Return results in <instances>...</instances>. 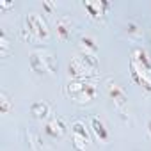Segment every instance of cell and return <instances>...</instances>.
Wrapping results in <instances>:
<instances>
[{"label": "cell", "mask_w": 151, "mask_h": 151, "mask_svg": "<svg viewBox=\"0 0 151 151\" xmlns=\"http://www.w3.org/2000/svg\"><path fill=\"white\" fill-rule=\"evenodd\" d=\"M13 2H0V7H11Z\"/></svg>", "instance_id": "obj_18"}, {"label": "cell", "mask_w": 151, "mask_h": 151, "mask_svg": "<svg viewBox=\"0 0 151 151\" xmlns=\"http://www.w3.org/2000/svg\"><path fill=\"white\" fill-rule=\"evenodd\" d=\"M43 9L46 13H53L55 11V4L53 2H48V0H43Z\"/></svg>", "instance_id": "obj_17"}, {"label": "cell", "mask_w": 151, "mask_h": 151, "mask_svg": "<svg viewBox=\"0 0 151 151\" xmlns=\"http://www.w3.org/2000/svg\"><path fill=\"white\" fill-rule=\"evenodd\" d=\"M130 75L132 78L147 93H151V60L142 48H133L130 55Z\"/></svg>", "instance_id": "obj_1"}, {"label": "cell", "mask_w": 151, "mask_h": 151, "mask_svg": "<svg viewBox=\"0 0 151 151\" xmlns=\"http://www.w3.org/2000/svg\"><path fill=\"white\" fill-rule=\"evenodd\" d=\"M73 29H75V22L71 20V16L60 14L55 20V32H57V37L60 41H68L73 34Z\"/></svg>", "instance_id": "obj_8"}, {"label": "cell", "mask_w": 151, "mask_h": 151, "mask_svg": "<svg viewBox=\"0 0 151 151\" xmlns=\"http://www.w3.org/2000/svg\"><path fill=\"white\" fill-rule=\"evenodd\" d=\"M89 123H91V130L94 132V135H96L101 142H105V140L109 139V130H107L105 123H103L100 117H96V116H91V117H89Z\"/></svg>", "instance_id": "obj_12"}, {"label": "cell", "mask_w": 151, "mask_h": 151, "mask_svg": "<svg viewBox=\"0 0 151 151\" xmlns=\"http://www.w3.org/2000/svg\"><path fill=\"white\" fill-rule=\"evenodd\" d=\"M30 112H32L34 117L43 119V117H46V116L50 114V107H48V103H45V101H36V103H32Z\"/></svg>", "instance_id": "obj_13"}, {"label": "cell", "mask_w": 151, "mask_h": 151, "mask_svg": "<svg viewBox=\"0 0 151 151\" xmlns=\"http://www.w3.org/2000/svg\"><path fill=\"white\" fill-rule=\"evenodd\" d=\"M45 132H46L52 139H60V137L66 133V124H64V121H62L59 116H53V117H50V121L46 123Z\"/></svg>", "instance_id": "obj_10"}, {"label": "cell", "mask_w": 151, "mask_h": 151, "mask_svg": "<svg viewBox=\"0 0 151 151\" xmlns=\"http://www.w3.org/2000/svg\"><path fill=\"white\" fill-rule=\"evenodd\" d=\"M64 93L77 103H89L96 98L98 87L91 80H69L64 87Z\"/></svg>", "instance_id": "obj_4"}, {"label": "cell", "mask_w": 151, "mask_h": 151, "mask_svg": "<svg viewBox=\"0 0 151 151\" xmlns=\"http://www.w3.org/2000/svg\"><path fill=\"white\" fill-rule=\"evenodd\" d=\"M9 53H11V43H9V39H7L6 30H2V32H0V55H2V57H7Z\"/></svg>", "instance_id": "obj_14"}, {"label": "cell", "mask_w": 151, "mask_h": 151, "mask_svg": "<svg viewBox=\"0 0 151 151\" xmlns=\"http://www.w3.org/2000/svg\"><path fill=\"white\" fill-rule=\"evenodd\" d=\"M84 7H86V11L89 13L91 18L100 20L107 14V11L110 9V4L107 0H87V2H84Z\"/></svg>", "instance_id": "obj_9"}, {"label": "cell", "mask_w": 151, "mask_h": 151, "mask_svg": "<svg viewBox=\"0 0 151 151\" xmlns=\"http://www.w3.org/2000/svg\"><path fill=\"white\" fill-rule=\"evenodd\" d=\"M126 34H128V37H132V39H139V37H142V29H140L135 22H128V25H126Z\"/></svg>", "instance_id": "obj_15"}, {"label": "cell", "mask_w": 151, "mask_h": 151, "mask_svg": "<svg viewBox=\"0 0 151 151\" xmlns=\"http://www.w3.org/2000/svg\"><path fill=\"white\" fill-rule=\"evenodd\" d=\"M29 64L37 75H53L59 68L55 55L48 50H36L29 55Z\"/></svg>", "instance_id": "obj_5"}, {"label": "cell", "mask_w": 151, "mask_h": 151, "mask_svg": "<svg viewBox=\"0 0 151 151\" xmlns=\"http://www.w3.org/2000/svg\"><path fill=\"white\" fill-rule=\"evenodd\" d=\"M71 135H73V146L77 151H87L91 146V133L87 126L82 121H75L71 124Z\"/></svg>", "instance_id": "obj_6"}, {"label": "cell", "mask_w": 151, "mask_h": 151, "mask_svg": "<svg viewBox=\"0 0 151 151\" xmlns=\"http://www.w3.org/2000/svg\"><path fill=\"white\" fill-rule=\"evenodd\" d=\"M78 48H80V53L84 55H94V57L98 55V43L91 36H82L78 39Z\"/></svg>", "instance_id": "obj_11"}, {"label": "cell", "mask_w": 151, "mask_h": 151, "mask_svg": "<svg viewBox=\"0 0 151 151\" xmlns=\"http://www.w3.org/2000/svg\"><path fill=\"white\" fill-rule=\"evenodd\" d=\"M98 59L94 55H75L68 64V73L71 80H91L98 75Z\"/></svg>", "instance_id": "obj_2"}, {"label": "cell", "mask_w": 151, "mask_h": 151, "mask_svg": "<svg viewBox=\"0 0 151 151\" xmlns=\"http://www.w3.org/2000/svg\"><path fill=\"white\" fill-rule=\"evenodd\" d=\"M11 109H13V103H11L9 96H7V93L2 91V93H0V112H2V114H7Z\"/></svg>", "instance_id": "obj_16"}, {"label": "cell", "mask_w": 151, "mask_h": 151, "mask_svg": "<svg viewBox=\"0 0 151 151\" xmlns=\"http://www.w3.org/2000/svg\"><path fill=\"white\" fill-rule=\"evenodd\" d=\"M147 132H149V137H151V119L147 121Z\"/></svg>", "instance_id": "obj_19"}, {"label": "cell", "mask_w": 151, "mask_h": 151, "mask_svg": "<svg viewBox=\"0 0 151 151\" xmlns=\"http://www.w3.org/2000/svg\"><path fill=\"white\" fill-rule=\"evenodd\" d=\"M22 36L27 41H48L50 39V29L45 18L37 13H29L25 16V25L22 29Z\"/></svg>", "instance_id": "obj_3"}, {"label": "cell", "mask_w": 151, "mask_h": 151, "mask_svg": "<svg viewBox=\"0 0 151 151\" xmlns=\"http://www.w3.org/2000/svg\"><path fill=\"white\" fill-rule=\"evenodd\" d=\"M107 93H109L110 100L114 101V105H116L119 110H124V107H126V103H128V94H126L124 87L119 86V84L114 82V80H109V82H107Z\"/></svg>", "instance_id": "obj_7"}]
</instances>
